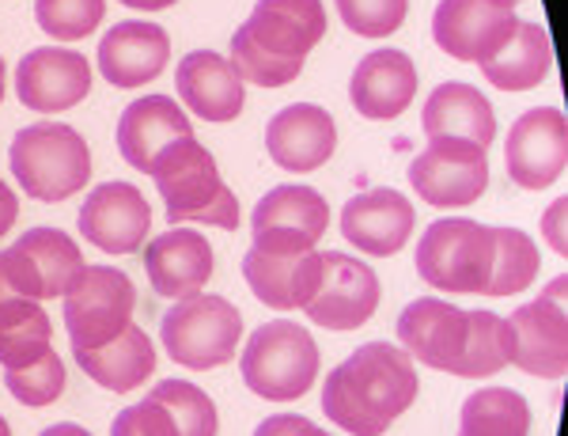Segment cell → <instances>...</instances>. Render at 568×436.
I'll return each mask as SVG.
<instances>
[{
  "label": "cell",
  "instance_id": "cell-39",
  "mask_svg": "<svg viewBox=\"0 0 568 436\" xmlns=\"http://www.w3.org/2000/svg\"><path fill=\"white\" fill-rule=\"evenodd\" d=\"M110 436H179V425L160 398H144L136 406H125L110 425Z\"/></svg>",
  "mask_w": 568,
  "mask_h": 436
},
{
  "label": "cell",
  "instance_id": "cell-38",
  "mask_svg": "<svg viewBox=\"0 0 568 436\" xmlns=\"http://www.w3.org/2000/svg\"><path fill=\"white\" fill-rule=\"evenodd\" d=\"M342 23L361 39H387L406 23L409 0H334Z\"/></svg>",
  "mask_w": 568,
  "mask_h": 436
},
{
  "label": "cell",
  "instance_id": "cell-44",
  "mask_svg": "<svg viewBox=\"0 0 568 436\" xmlns=\"http://www.w3.org/2000/svg\"><path fill=\"white\" fill-rule=\"evenodd\" d=\"M39 436H91L84 425H72V422H61V425H50V429H42Z\"/></svg>",
  "mask_w": 568,
  "mask_h": 436
},
{
  "label": "cell",
  "instance_id": "cell-37",
  "mask_svg": "<svg viewBox=\"0 0 568 436\" xmlns=\"http://www.w3.org/2000/svg\"><path fill=\"white\" fill-rule=\"evenodd\" d=\"M4 387L20 398L23 406H50L65 391V365H61L58 353H45L34 365L4 372Z\"/></svg>",
  "mask_w": 568,
  "mask_h": 436
},
{
  "label": "cell",
  "instance_id": "cell-4",
  "mask_svg": "<svg viewBox=\"0 0 568 436\" xmlns=\"http://www.w3.org/2000/svg\"><path fill=\"white\" fill-rule=\"evenodd\" d=\"M240 368L243 384L265 403H292L315 387L318 345L300 323L273 320L251 334Z\"/></svg>",
  "mask_w": 568,
  "mask_h": 436
},
{
  "label": "cell",
  "instance_id": "cell-3",
  "mask_svg": "<svg viewBox=\"0 0 568 436\" xmlns=\"http://www.w3.org/2000/svg\"><path fill=\"white\" fill-rule=\"evenodd\" d=\"M8 163H12L20 190L34 202H65L91 179L88 141L61 122L23 125L12 138Z\"/></svg>",
  "mask_w": 568,
  "mask_h": 436
},
{
  "label": "cell",
  "instance_id": "cell-30",
  "mask_svg": "<svg viewBox=\"0 0 568 436\" xmlns=\"http://www.w3.org/2000/svg\"><path fill=\"white\" fill-rule=\"evenodd\" d=\"M459 436H530V406L511 387L474 391L463 403Z\"/></svg>",
  "mask_w": 568,
  "mask_h": 436
},
{
  "label": "cell",
  "instance_id": "cell-24",
  "mask_svg": "<svg viewBox=\"0 0 568 436\" xmlns=\"http://www.w3.org/2000/svg\"><path fill=\"white\" fill-rule=\"evenodd\" d=\"M175 88L179 99L205 122H232L243 114L246 103V84L240 72L232 69V61L220 58L213 50H194L179 61L175 69Z\"/></svg>",
  "mask_w": 568,
  "mask_h": 436
},
{
  "label": "cell",
  "instance_id": "cell-6",
  "mask_svg": "<svg viewBox=\"0 0 568 436\" xmlns=\"http://www.w3.org/2000/svg\"><path fill=\"white\" fill-rule=\"evenodd\" d=\"M493 270V229L466 216L428 224L417 243V274L444 293H485Z\"/></svg>",
  "mask_w": 568,
  "mask_h": 436
},
{
  "label": "cell",
  "instance_id": "cell-1",
  "mask_svg": "<svg viewBox=\"0 0 568 436\" xmlns=\"http://www.w3.org/2000/svg\"><path fill=\"white\" fill-rule=\"evenodd\" d=\"M417 391L414 357L390 342H368L326 376L323 414L342 433L383 436L417 403Z\"/></svg>",
  "mask_w": 568,
  "mask_h": 436
},
{
  "label": "cell",
  "instance_id": "cell-36",
  "mask_svg": "<svg viewBox=\"0 0 568 436\" xmlns=\"http://www.w3.org/2000/svg\"><path fill=\"white\" fill-rule=\"evenodd\" d=\"M232 69L240 72L243 84H258V88H284L304 72V61H281V58H270L265 50H258L251 42V34L235 31L232 39Z\"/></svg>",
  "mask_w": 568,
  "mask_h": 436
},
{
  "label": "cell",
  "instance_id": "cell-27",
  "mask_svg": "<svg viewBox=\"0 0 568 436\" xmlns=\"http://www.w3.org/2000/svg\"><path fill=\"white\" fill-rule=\"evenodd\" d=\"M77 365L88 372V379H95L99 387L114 391V395H130L155 372V349L149 334L141 326H125L114 342L99 345V349H72Z\"/></svg>",
  "mask_w": 568,
  "mask_h": 436
},
{
  "label": "cell",
  "instance_id": "cell-15",
  "mask_svg": "<svg viewBox=\"0 0 568 436\" xmlns=\"http://www.w3.org/2000/svg\"><path fill=\"white\" fill-rule=\"evenodd\" d=\"M77 224L91 247L133 254L152 229V209L133 183H103L84 197Z\"/></svg>",
  "mask_w": 568,
  "mask_h": 436
},
{
  "label": "cell",
  "instance_id": "cell-34",
  "mask_svg": "<svg viewBox=\"0 0 568 436\" xmlns=\"http://www.w3.org/2000/svg\"><path fill=\"white\" fill-rule=\"evenodd\" d=\"M152 398H160L171 410L179 436H216V406L197 384H190V379H163V384H155Z\"/></svg>",
  "mask_w": 568,
  "mask_h": 436
},
{
  "label": "cell",
  "instance_id": "cell-26",
  "mask_svg": "<svg viewBox=\"0 0 568 436\" xmlns=\"http://www.w3.org/2000/svg\"><path fill=\"white\" fill-rule=\"evenodd\" d=\"M420 125H425L428 138H466V141L481 144L485 152H489L493 138H497L493 103L478 88L459 84V80H455V84H439L436 92L425 99Z\"/></svg>",
  "mask_w": 568,
  "mask_h": 436
},
{
  "label": "cell",
  "instance_id": "cell-45",
  "mask_svg": "<svg viewBox=\"0 0 568 436\" xmlns=\"http://www.w3.org/2000/svg\"><path fill=\"white\" fill-rule=\"evenodd\" d=\"M125 8H141V12H163V8L179 4V0H122Z\"/></svg>",
  "mask_w": 568,
  "mask_h": 436
},
{
  "label": "cell",
  "instance_id": "cell-18",
  "mask_svg": "<svg viewBox=\"0 0 568 436\" xmlns=\"http://www.w3.org/2000/svg\"><path fill=\"white\" fill-rule=\"evenodd\" d=\"M243 31L270 58L307 61V53L326 39V8L323 0H258Z\"/></svg>",
  "mask_w": 568,
  "mask_h": 436
},
{
  "label": "cell",
  "instance_id": "cell-14",
  "mask_svg": "<svg viewBox=\"0 0 568 436\" xmlns=\"http://www.w3.org/2000/svg\"><path fill=\"white\" fill-rule=\"evenodd\" d=\"M91 92V65L69 47H39L16 69V95L27 111L58 114L72 111Z\"/></svg>",
  "mask_w": 568,
  "mask_h": 436
},
{
  "label": "cell",
  "instance_id": "cell-29",
  "mask_svg": "<svg viewBox=\"0 0 568 436\" xmlns=\"http://www.w3.org/2000/svg\"><path fill=\"white\" fill-rule=\"evenodd\" d=\"M53 349V326L42 300H4L0 304V365L27 368Z\"/></svg>",
  "mask_w": 568,
  "mask_h": 436
},
{
  "label": "cell",
  "instance_id": "cell-8",
  "mask_svg": "<svg viewBox=\"0 0 568 436\" xmlns=\"http://www.w3.org/2000/svg\"><path fill=\"white\" fill-rule=\"evenodd\" d=\"M409 186L439 209L474 205L489 186L485 149L466 138H428V149L409 163Z\"/></svg>",
  "mask_w": 568,
  "mask_h": 436
},
{
  "label": "cell",
  "instance_id": "cell-42",
  "mask_svg": "<svg viewBox=\"0 0 568 436\" xmlns=\"http://www.w3.org/2000/svg\"><path fill=\"white\" fill-rule=\"evenodd\" d=\"M254 436H329V433H323L315 422H307L300 414H273L254 429Z\"/></svg>",
  "mask_w": 568,
  "mask_h": 436
},
{
  "label": "cell",
  "instance_id": "cell-17",
  "mask_svg": "<svg viewBox=\"0 0 568 436\" xmlns=\"http://www.w3.org/2000/svg\"><path fill=\"white\" fill-rule=\"evenodd\" d=\"M417 224V213L402 190L379 186L364 190L345 202L342 209V235L356 251L375 254V258H390L409 243Z\"/></svg>",
  "mask_w": 568,
  "mask_h": 436
},
{
  "label": "cell",
  "instance_id": "cell-47",
  "mask_svg": "<svg viewBox=\"0 0 568 436\" xmlns=\"http://www.w3.org/2000/svg\"><path fill=\"white\" fill-rule=\"evenodd\" d=\"M0 436H12V429H8V422L0 417Z\"/></svg>",
  "mask_w": 568,
  "mask_h": 436
},
{
  "label": "cell",
  "instance_id": "cell-10",
  "mask_svg": "<svg viewBox=\"0 0 568 436\" xmlns=\"http://www.w3.org/2000/svg\"><path fill=\"white\" fill-rule=\"evenodd\" d=\"M516 23L519 16L511 0H439L433 12V39L447 58L485 65L508 47Z\"/></svg>",
  "mask_w": 568,
  "mask_h": 436
},
{
  "label": "cell",
  "instance_id": "cell-35",
  "mask_svg": "<svg viewBox=\"0 0 568 436\" xmlns=\"http://www.w3.org/2000/svg\"><path fill=\"white\" fill-rule=\"evenodd\" d=\"M106 0H34V20L50 39L77 42L95 34V27L103 23Z\"/></svg>",
  "mask_w": 568,
  "mask_h": 436
},
{
  "label": "cell",
  "instance_id": "cell-32",
  "mask_svg": "<svg viewBox=\"0 0 568 436\" xmlns=\"http://www.w3.org/2000/svg\"><path fill=\"white\" fill-rule=\"evenodd\" d=\"M511 365V326L493 312H466V342L455 376L485 379Z\"/></svg>",
  "mask_w": 568,
  "mask_h": 436
},
{
  "label": "cell",
  "instance_id": "cell-21",
  "mask_svg": "<svg viewBox=\"0 0 568 436\" xmlns=\"http://www.w3.org/2000/svg\"><path fill=\"white\" fill-rule=\"evenodd\" d=\"M182 138H194V130H190L186 111L171 95H144L118 118V152L141 175H149L152 163Z\"/></svg>",
  "mask_w": 568,
  "mask_h": 436
},
{
  "label": "cell",
  "instance_id": "cell-13",
  "mask_svg": "<svg viewBox=\"0 0 568 436\" xmlns=\"http://www.w3.org/2000/svg\"><path fill=\"white\" fill-rule=\"evenodd\" d=\"M329 224V205L311 186H273L254 205V247L262 251H311Z\"/></svg>",
  "mask_w": 568,
  "mask_h": 436
},
{
  "label": "cell",
  "instance_id": "cell-7",
  "mask_svg": "<svg viewBox=\"0 0 568 436\" xmlns=\"http://www.w3.org/2000/svg\"><path fill=\"white\" fill-rule=\"evenodd\" d=\"M136 288L130 274L110 266H84L65 288V326L72 349H99L133 323Z\"/></svg>",
  "mask_w": 568,
  "mask_h": 436
},
{
  "label": "cell",
  "instance_id": "cell-46",
  "mask_svg": "<svg viewBox=\"0 0 568 436\" xmlns=\"http://www.w3.org/2000/svg\"><path fill=\"white\" fill-rule=\"evenodd\" d=\"M0 99H4V61H0Z\"/></svg>",
  "mask_w": 568,
  "mask_h": 436
},
{
  "label": "cell",
  "instance_id": "cell-5",
  "mask_svg": "<svg viewBox=\"0 0 568 436\" xmlns=\"http://www.w3.org/2000/svg\"><path fill=\"white\" fill-rule=\"evenodd\" d=\"M160 342L168 357L182 368H220L232 361L243 342V315L224 296H186L175 300L160 323Z\"/></svg>",
  "mask_w": 568,
  "mask_h": 436
},
{
  "label": "cell",
  "instance_id": "cell-19",
  "mask_svg": "<svg viewBox=\"0 0 568 436\" xmlns=\"http://www.w3.org/2000/svg\"><path fill=\"white\" fill-rule=\"evenodd\" d=\"M398 342L402 349L425 368L436 372H459L463 342H466V312L447 300L420 296L406 304L398 320Z\"/></svg>",
  "mask_w": 568,
  "mask_h": 436
},
{
  "label": "cell",
  "instance_id": "cell-11",
  "mask_svg": "<svg viewBox=\"0 0 568 436\" xmlns=\"http://www.w3.org/2000/svg\"><path fill=\"white\" fill-rule=\"evenodd\" d=\"M508 179L524 190H546L561 179L568 160V122L557 107H535L508 130L504 141Z\"/></svg>",
  "mask_w": 568,
  "mask_h": 436
},
{
  "label": "cell",
  "instance_id": "cell-9",
  "mask_svg": "<svg viewBox=\"0 0 568 436\" xmlns=\"http://www.w3.org/2000/svg\"><path fill=\"white\" fill-rule=\"evenodd\" d=\"M568 277H554L535 304H524L508 315L511 326V365L527 376L561 379L568 372V315H565Z\"/></svg>",
  "mask_w": 568,
  "mask_h": 436
},
{
  "label": "cell",
  "instance_id": "cell-2",
  "mask_svg": "<svg viewBox=\"0 0 568 436\" xmlns=\"http://www.w3.org/2000/svg\"><path fill=\"white\" fill-rule=\"evenodd\" d=\"M155 179L171 221H197L213 229H240V197L224 186L216 160L197 144V138H182L152 163Z\"/></svg>",
  "mask_w": 568,
  "mask_h": 436
},
{
  "label": "cell",
  "instance_id": "cell-41",
  "mask_svg": "<svg viewBox=\"0 0 568 436\" xmlns=\"http://www.w3.org/2000/svg\"><path fill=\"white\" fill-rule=\"evenodd\" d=\"M542 235L554 254H568V197H557L554 205L542 213Z\"/></svg>",
  "mask_w": 568,
  "mask_h": 436
},
{
  "label": "cell",
  "instance_id": "cell-31",
  "mask_svg": "<svg viewBox=\"0 0 568 436\" xmlns=\"http://www.w3.org/2000/svg\"><path fill=\"white\" fill-rule=\"evenodd\" d=\"M16 247L31 258L34 274H39V281H42L45 300L65 296V288L77 281L80 270L88 266L84 254H80V247H77V240L61 229H31V232L20 235Z\"/></svg>",
  "mask_w": 568,
  "mask_h": 436
},
{
  "label": "cell",
  "instance_id": "cell-33",
  "mask_svg": "<svg viewBox=\"0 0 568 436\" xmlns=\"http://www.w3.org/2000/svg\"><path fill=\"white\" fill-rule=\"evenodd\" d=\"M542 270V254L535 240L519 229H493V270L485 296H516Z\"/></svg>",
  "mask_w": 568,
  "mask_h": 436
},
{
  "label": "cell",
  "instance_id": "cell-25",
  "mask_svg": "<svg viewBox=\"0 0 568 436\" xmlns=\"http://www.w3.org/2000/svg\"><path fill=\"white\" fill-rule=\"evenodd\" d=\"M417 95V69L402 50H372L361 58L349 80V99L356 114L372 122H390L406 114Z\"/></svg>",
  "mask_w": 568,
  "mask_h": 436
},
{
  "label": "cell",
  "instance_id": "cell-16",
  "mask_svg": "<svg viewBox=\"0 0 568 436\" xmlns=\"http://www.w3.org/2000/svg\"><path fill=\"white\" fill-rule=\"evenodd\" d=\"M323 251H262L251 247L243 258V277L251 293L273 312H304L323 285Z\"/></svg>",
  "mask_w": 568,
  "mask_h": 436
},
{
  "label": "cell",
  "instance_id": "cell-43",
  "mask_svg": "<svg viewBox=\"0 0 568 436\" xmlns=\"http://www.w3.org/2000/svg\"><path fill=\"white\" fill-rule=\"evenodd\" d=\"M16 216H20V202H16V190H8V183L0 179V240L12 232Z\"/></svg>",
  "mask_w": 568,
  "mask_h": 436
},
{
  "label": "cell",
  "instance_id": "cell-28",
  "mask_svg": "<svg viewBox=\"0 0 568 436\" xmlns=\"http://www.w3.org/2000/svg\"><path fill=\"white\" fill-rule=\"evenodd\" d=\"M549 69H554V42L542 23H516L508 47L481 65L485 80L500 92H530L549 77Z\"/></svg>",
  "mask_w": 568,
  "mask_h": 436
},
{
  "label": "cell",
  "instance_id": "cell-12",
  "mask_svg": "<svg viewBox=\"0 0 568 436\" xmlns=\"http://www.w3.org/2000/svg\"><path fill=\"white\" fill-rule=\"evenodd\" d=\"M323 285L304 307L307 320L326 326V331H356L379 307V277L368 262L353 258L342 251L323 254Z\"/></svg>",
  "mask_w": 568,
  "mask_h": 436
},
{
  "label": "cell",
  "instance_id": "cell-20",
  "mask_svg": "<svg viewBox=\"0 0 568 436\" xmlns=\"http://www.w3.org/2000/svg\"><path fill=\"white\" fill-rule=\"evenodd\" d=\"M337 149L334 114L315 103H292L265 125V152L284 171H318Z\"/></svg>",
  "mask_w": 568,
  "mask_h": 436
},
{
  "label": "cell",
  "instance_id": "cell-40",
  "mask_svg": "<svg viewBox=\"0 0 568 436\" xmlns=\"http://www.w3.org/2000/svg\"><path fill=\"white\" fill-rule=\"evenodd\" d=\"M4 300H45L31 258L16 243L8 251H0V304Z\"/></svg>",
  "mask_w": 568,
  "mask_h": 436
},
{
  "label": "cell",
  "instance_id": "cell-22",
  "mask_svg": "<svg viewBox=\"0 0 568 436\" xmlns=\"http://www.w3.org/2000/svg\"><path fill=\"white\" fill-rule=\"evenodd\" d=\"M171 58V39L163 27L125 20L114 23L99 39V69H103L106 84L114 88H141L152 84Z\"/></svg>",
  "mask_w": 568,
  "mask_h": 436
},
{
  "label": "cell",
  "instance_id": "cell-48",
  "mask_svg": "<svg viewBox=\"0 0 568 436\" xmlns=\"http://www.w3.org/2000/svg\"><path fill=\"white\" fill-rule=\"evenodd\" d=\"M511 4H519V0H511Z\"/></svg>",
  "mask_w": 568,
  "mask_h": 436
},
{
  "label": "cell",
  "instance_id": "cell-23",
  "mask_svg": "<svg viewBox=\"0 0 568 436\" xmlns=\"http://www.w3.org/2000/svg\"><path fill=\"white\" fill-rule=\"evenodd\" d=\"M144 270H149V281L160 296H197L209 285V277H213V247L194 229H171L149 243Z\"/></svg>",
  "mask_w": 568,
  "mask_h": 436
}]
</instances>
